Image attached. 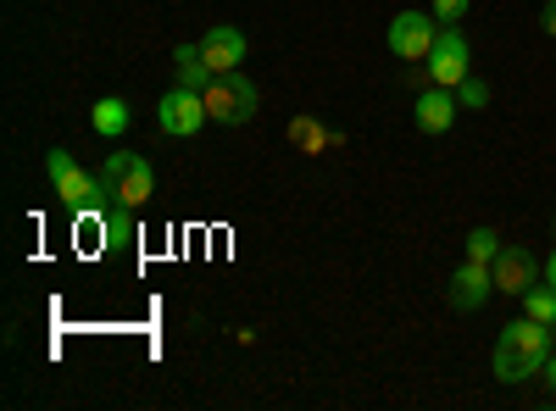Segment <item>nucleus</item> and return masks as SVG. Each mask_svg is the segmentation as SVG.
Wrapping results in <instances>:
<instances>
[{"label": "nucleus", "instance_id": "f257e3e1", "mask_svg": "<svg viewBox=\"0 0 556 411\" xmlns=\"http://www.w3.org/2000/svg\"><path fill=\"white\" fill-rule=\"evenodd\" d=\"M551 339H556V329H545L540 317H518V323H506L501 329V339H495V356H490V373L501 378V384H523V378H534L540 368H545V356H551Z\"/></svg>", "mask_w": 556, "mask_h": 411}, {"label": "nucleus", "instance_id": "f03ea898", "mask_svg": "<svg viewBox=\"0 0 556 411\" xmlns=\"http://www.w3.org/2000/svg\"><path fill=\"white\" fill-rule=\"evenodd\" d=\"M45 172H51V190L62 195V206H67L73 217H101V206L112 201L106 184H101V172H84L67 151L45 156Z\"/></svg>", "mask_w": 556, "mask_h": 411}, {"label": "nucleus", "instance_id": "7ed1b4c3", "mask_svg": "<svg viewBox=\"0 0 556 411\" xmlns=\"http://www.w3.org/2000/svg\"><path fill=\"white\" fill-rule=\"evenodd\" d=\"M206 95V117L212 123H223V128H240V123H251L256 117V84L245 78V73H212V84L201 89Z\"/></svg>", "mask_w": 556, "mask_h": 411}, {"label": "nucleus", "instance_id": "20e7f679", "mask_svg": "<svg viewBox=\"0 0 556 411\" xmlns=\"http://www.w3.org/2000/svg\"><path fill=\"white\" fill-rule=\"evenodd\" d=\"M101 184H106V195L123 201V206H146V201L156 195V167L139 156V151H112L106 167H101Z\"/></svg>", "mask_w": 556, "mask_h": 411}, {"label": "nucleus", "instance_id": "39448f33", "mask_svg": "<svg viewBox=\"0 0 556 411\" xmlns=\"http://www.w3.org/2000/svg\"><path fill=\"white\" fill-rule=\"evenodd\" d=\"M424 73L440 89H456L462 78H473V44H468V34H462V23H440V39H434Z\"/></svg>", "mask_w": 556, "mask_h": 411}, {"label": "nucleus", "instance_id": "423d86ee", "mask_svg": "<svg viewBox=\"0 0 556 411\" xmlns=\"http://www.w3.org/2000/svg\"><path fill=\"white\" fill-rule=\"evenodd\" d=\"M434 39H440L434 12H401V17H390V56L395 62H429Z\"/></svg>", "mask_w": 556, "mask_h": 411}, {"label": "nucleus", "instance_id": "0eeeda50", "mask_svg": "<svg viewBox=\"0 0 556 411\" xmlns=\"http://www.w3.org/2000/svg\"><path fill=\"white\" fill-rule=\"evenodd\" d=\"M156 123H162V133H173V140H190V133H201L212 117H206V95L201 89H167L162 95V106H156Z\"/></svg>", "mask_w": 556, "mask_h": 411}, {"label": "nucleus", "instance_id": "6e6552de", "mask_svg": "<svg viewBox=\"0 0 556 411\" xmlns=\"http://www.w3.org/2000/svg\"><path fill=\"white\" fill-rule=\"evenodd\" d=\"M490 272H495V295H518V300H523L529 284L545 279V267L529 256V245H501V256L490 261Z\"/></svg>", "mask_w": 556, "mask_h": 411}, {"label": "nucleus", "instance_id": "1a4fd4ad", "mask_svg": "<svg viewBox=\"0 0 556 411\" xmlns=\"http://www.w3.org/2000/svg\"><path fill=\"white\" fill-rule=\"evenodd\" d=\"M490 295H495V272H490V261H462V267L451 272L445 300H451L456 311H479Z\"/></svg>", "mask_w": 556, "mask_h": 411}, {"label": "nucleus", "instance_id": "9d476101", "mask_svg": "<svg viewBox=\"0 0 556 411\" xmlns=\"http://www.w3.org/2000/svg\"><path fill=\"white\" fill-rule=\"evenodd\" d=\"M245 51H251V44H245V34H240L235 23H217V28L201 34V56H206L212 73H240Z\"/></svg>", "mask_w": 556, "mask_h": 411}, {"label": "nucleus", "instance_id": "9b49d317", "mask_svg": "<svg viewBox=\"0 0 556 411\" xmlns=\"http://www.w3.org/2000/svg\"><path fill=\"white\" fill-rule=\"evenodd\" d=\"M456 112H462V101H456V89H440V84H429L424 95L412 101V123L424 128V133H451Z\"/></svg>", "mask_w": 556, "mask_h": 411}, {"label": "nucleus", "instance_id": "f8f14e48", "mask_svg": "<svg viewBox=\"0 0 556 411\" xmlns=\"http://www.w3.org/2000/svg\"><path fill=\"white\" fill-rule=\"evenodd\" d=\"M101 240H106V251H112V256H117V251H128V245L139 240L134 206H123V201H106V206H101Z\"/></svg>", "mask_w": 556, "mask_h": 411}, {"label": "nucleus", "instance_id": "ddd939ff", "mask_svg": "<svg viewBox=\"0 0 556 411\" xmlns=\"http://www.w3.org/2000/svg\"><path fill=\"white\" fill-rule=\"evenodd\" d=\"M173 84L178 89H206L212 84V67L201 56V44H178V51H173Z\"/></svg>", "mask_w": 556, "mask_h": 411}, {"label": "nucleus", "instance_id": "4468645a", "mask_svg": "<svg viewBox=\"0 0 556 411\" xmlns=\"http://www.w3.org/2000/svg\"><path fill=\"white\" fill-rule=\"evenodd\" d=\"M89 123H96V133H101V140H123V133H128V123H134V112H128V101H123V95H106V101H96Z\"/></svg>", "mask_w": 556, "mask_h": 411}, {"label": "nucleus", "instance_id": "2eb2a0df", "mask_svg": "<svg viewBox=\"0 0 556 411\" xmlns=\"http://www.w3.org/2000/svg\"><path fill=\"white\" fill-rule=\"evenodd\" d=\"M523 311H529V317H540L545 329H556V284H551V279L529 284V290H523Z\"/></svg>", "mask_w": 556, "mask_h": 411}, {"label": "nucleus", "instance_id": "dca6fc26", "mask_svg": "<svg viewBox=\"0 0 556 411\" xmlns=\"http://www.w3.org/2000/svg\"><path fill=\"white\" fill-rule=\"evenodd\" d=\"M501 234H495V228H473V234H468V261H495L501 256Z\"/></svg>", "mask_w": 556, "mask_h": 411}, {"label": "nucleus", "instance_id": "f3484780", "mask_svg": "<svg viewBox=\"0 0 556 411\" xmlns=\"http://www.w3.org/2000/svg\"><path fill=\"white\" fill-rule=\"evenodd\" d=\"M290 140H295V145H306V151L317 156L323 145H329V133H323V128H317L312 117H295V123H290Z\"/></svg>", "mask_w": 556, "mask_h": 411}, {"label": "nucleus", "instance_id": "a211bd4d", "mask_svg": "<svg viewBox=\"0 0 556 411\" xmlns=\"http://www.w3.org/2000/svg\"><path fill=\"white\" fill-rule=\"evenodd\" d=\"M456 101L473 106V112H484V106H490V84H484V78H462V84H456Z\"/></svg>", "mask_w": 556, "mask_h": 411}, {"label": "nucleus", "instance_id": "6ab92c4d", "mask_svg": "<svg viewBox=\"0 0 556 411\" xmlns=\"http://www.w3.org/2000/svg\"><path fill=\"white\" fill-rule=\"evenodd\" d=\"M473 0H434V23H462Z\"/></svg>", "mask_w": 556, "mask_h": 411}, {"label": "nucleus", "instance_id": "aec40b11", "mask_svg": "<svg viewBox=\"0 0 556 411\" xmlns=\"http://www.w3.org/2000/svg\"><path fill=\"white\" fill-rule=\"evenodd\" d=\"M540 28L556 39V0H545V12H540Z\"/></svg>", "mask_w": 556, "mask_h": 411}, {"label": "nucleus", "instance_id": "412c9836", "mask_svg": "<svg viewBox=\"0 0 556 411\" xmlns=\"http://www.w3.org/2000/svg\"><path fill=\"white\" fill-rule=\"evenodd\" d=\"M540 378H545V389L556 395V356H545V368H540Z\"/></svg>", "mask_w": 556, "mask_h": 411}, {"label": "nucleus", "instance_id": "4be33fe9", "mask_svg": "<svg viewBox=\"0 0 556 411\" xmlns=\"http://www.w3.org/2000/svg\"><path fill=\"white\" fill-rule=\"evenodd\" d=\"M545 279H551V284H556V251H551V256H545Z\"/></svg>", "mask_w": 556, "mask_h": 411}]
</instances>
